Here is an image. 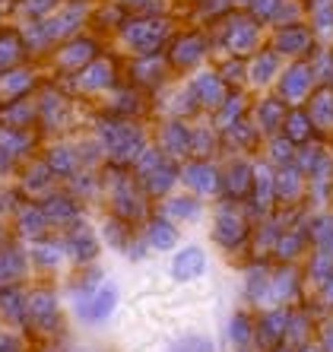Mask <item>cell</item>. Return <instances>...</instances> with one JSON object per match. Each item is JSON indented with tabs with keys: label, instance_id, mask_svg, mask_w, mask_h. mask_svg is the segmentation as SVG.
Instances as JSON below:
<instances>
[{
	"label": "cell",
	"instance_id": "9",
	"mask_svg": "<svg viewBox=\"0 0 333 352\" xmlns=\"http://www.w3.org/2000/svg\"><path fill=\"white\" fill-rule=\"evenodd\" d=\"M187 143H191L187 127H178V124H175V127H169V131H165V146H169L171 153H175V149H187Z\"/></svg>",
	"mask_w": 333,
	"mask_h": 352
},
{
	"label": "cell",
	"instance_id": "1",
	"mask_svg": "<svg viewBox=\"0 0 333 352\" xmlns=\"http://www.w3.org/2000/svg\"><path fill=\"white\" fill-rule=\"evenodd\" d=\"M204 270H206V254L197 245L184 248V251L175 257V267H171L175 279H181V283H187V279H197Z\"/></svg>",
	"mask_w": 333,
	"mask_h": 352
},
{
	"label": "cell",
	"instance_id": "2",
	"mask_svg": "<svg viewBox=\"0 0 333 352\" xmlns=\"http://www.w3.org/2000/svg\"><path fill=\"white\" fill-rule=\"evenodd\" d=\"M114 302H118V289H114L111 283H102V286H96L92 298L86 302V308H83V318H89V320H105L108 314L114 311Z\"/></svg>",
	"mask_w": 333,
	"mask_h": 352
},
{
	"label": "cell",
	"instance_id": "5",
	"mask_svg": "<svg viewBox=\"0 0 333 352\" xmlns=\"http://www.w3.org/2000/svg\"><path fill=\"white\" fill-rule=\"evenodd\" d=\"M210 175H216L210 165H191V168L184 172V181H191V184H194V188H200V190H213V188H216V181H206Z\"/></svg>",
	"mask_w": 333,
	"mask_h": 352
},
{
	"label": "cell",
	"instance_id": "6",
	"mask_svg": "<svg viewBox=\"0 0 333 352\" xmlns=\"http://www.w3.org/2000/svg\"><path fill=\"white\" fill-rule=\"evenodd\" d=\"M149 241H153V248H171L175 245V232H171L169 222H153V229H149Z\"/></svg>",
	"mask_w": 333,
	"mask_h": 352
},
{
	"label": "cell",
	"instance_id": "14",
	"mask_svg": "<svg viewBox=\"0 0 333 352\" xmlns=\"http://www.w3.org/2000/svg\"><path fill=\"white\" fill-rule=\"evenodd\" d=\"M327 295L333 298V276H330V283H327Z\"/></svg>",
	"mask_w": 333,
	"mask_h": 352
},
{
	"label": "cell",
	"instance_id": "8",
	"mask_svg": "<svg viewBox=\"0 0 333 352\" xmlns=\"http://www.w3.org/2000/svg\"><path fill=\"white\" fill-rule=\"evenodd\" d=\"M235 229L241 232V222H238V216L222 213L219 216V232H216V238H219V241H226V245H232V241H235Z\"/></svg>",
	"mask_w": 333,
	"mask_h": 352
},
{
	"label": "cell",
	"instance_id": "3",
	"mask_svg": "<svg viewBox=\"0 0 333 352\" xmlns=\"http://www.w3.org/2000/svg\"><path fill=\"white\" fill-rule=\"evenodd\" d=\"M194 92L204 96V105H219V96H222V86L216 76H200L194 82Z\"/></svg>",
	"mask_w": 333,
	"mask_h": 352
},
{
	"label": "cell",
	"instance_id": "15",
	"mask_svg": "<svg viewBox=\"0 0 333 352\" xmlns=\"http://www.w3.org/2000/svg\"><path fill=\"white\" fill-rule=\"evenodd\" d=\"M308 352H317V349H308Z\"/></svg>",
	"mask_w": 333,
	"mask_h": 352
},
{
	"label": "cell",
	"instance_id": "7",
	"mask_svg": "<svg viewBox=\"0 0 333 352\" xmlns=\"http://www.w3.org/2000/svg\"><path fill=\"white\" fill-rule=\"evenodd\" d=\"M305 89H308V76H305V70H301V67H295V70H292V80L286 76L283 92H286L289 98H299Z\"/></svg>",
	"mask_w": 333,
	"mask_h": 352
},
{
	"label": "cell",
	"instance_id": "13",
	"mask_svg": "<svg viewBox=\"0 0 333 352\" xmlns=\"http://www.w3.org/2000/svg\"><path fill=\"white\" fill-rule=\"evenodd\" d=\"M292 137L295 140H305V137H308V131H305V118H299V115L292 118Z\"/></svg>",
	"mask_w": 333,
	"mask_h": 352
},
{
	"label": "cell",
	"instance_id": "4",
	"mask_svg": "<svg viewBox=\"0 0 333 352\" xmlns=\"http://www.w3.org/2000/svg\"><path fill=\"white\" fill-rule=\"evenodd\" d=\"M169 352H216V349H213V343L206 340V336L191 333V336H181V340L171 346Z\"/></svg>",
	"mask_w": 333,
	"mask_h": 352
},
{
	"label": "cell",
	"instance_id": "10",
	"mask_svg": "<svg viewBox=\"0 0 333 352\" xmlns=\"http://www.w3.org/2000/svg\"><path fill=\"white\" fill-rule=\"evenodd\" d=\"M169 213L171 216H197V213H200V206H197L194 200L181 197V200H171V204H169Z\"/></svg>",
	"mask_w": 333,
	"mask_h": 352
},
{
	"label": "cell",
	"instance_id": "12",
	"mask_svg": "<svg viewBox=\"0 0 333 352\" xmlns=\"http://www.w3.org/2000/svg\"><path fill=\"white\" fill-rule=\"evenodd\" d=\"M267 74H273V58H267V60H257V67H254V80H257V82L270 80Z\"/></svg>",
	"mask_w": 333,
	"mask_h": 352
},
{
	"label": "cell",
	"instance_id": "11",
	"mask_svg": "<svg viewBox=\"0 0 333 352\" xmlns=\"http://www.w3.org/2000/svg\"><path fill=\"white\" fill-rule=\"evenodd\" d=\"M228 336H232L235 343H244V340H248V320H244V314L232 318V330H228Z\"/></svg>",
	"mask_w": 333,
	"mask_h": 352
}]
</instances>
